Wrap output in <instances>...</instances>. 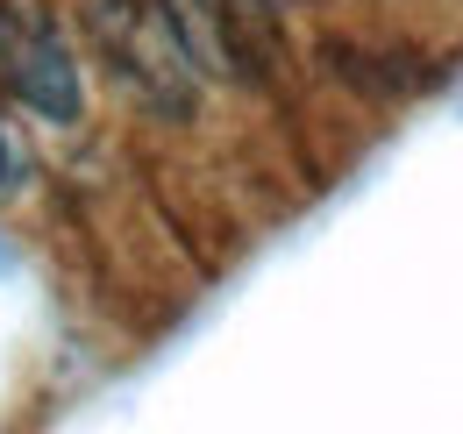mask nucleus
I'll list each match as a JSON object with an SVG mask.
<instances>
[{"label": "nucleus", "mask_w": 463, "mask_h": 434, "mask_svg": "<svg viewBox=\"0 0 463 434\" xmlns=\"http://www.w3.org/2000/svg\"><path fill=\"white\" fill-rule=\"evenodd\" d=\"M0 93H14L43 121H79V64L58 22L29 0H0Z\"/></svg>", "instance_id": "1"}, {"label": "nucleus", "mask_w": 463, "mask_h": 434, "mask_svg": "<svg viewBox=\"0 0 463 434\" xmlns=\"http://www.w3.org/2000/svg\"><path fill=\"white\" fill-rule=\"evenodd\" d=\"M178 51L193 57L200 71L222 79H264L279 64V22L271 0H165Z\"/></svg>", "instance_id": "2"}, {"label": "nucleus", "mask_w": 463, "mask_h": 434, "mask_svg": "<svg viewBox=\"0 0 463 434\" xmlns=\"http://www.w3.org/2000/svg\"><path fill=\"white\" fill-rule=\"evenodd\" d=\"M0 178H7V136H0Z\"/></svg>", "instance_id": "3"}]
</instances>
